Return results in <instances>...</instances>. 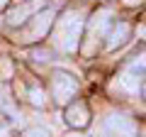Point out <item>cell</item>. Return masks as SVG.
I'll use <instances>...</instances> for the list:
<instances>
[{
  "label": "cell",
  "instance_id": "cell-10",
  "mask_svg": "<svg viewBox=\"0 0 146 137\" xmlns=\"http://www.w3.org/2000/svg\"><path fill=\"white\" fill-rule=\"evenodd\" d=\"M29 103L32 105H36V108H44L46 105V98H44V91L42 88H29Z\"/></svg>",
  "mask_w": 146,
  "mask_h": 137
},
{
  "label": "cell",
  "instance_id": "cell-16",
  "mask_svg": "<svg viewBox=\"0 0 146 137\" xmlns=\"http://www.w3.org/2000/svg\"><path fill=\"white\" fill-rule=\"evenodd\" d=\"M7 5V0H0V10H3V7H5Z\"/></svg>",
  "mask_w": 146,
  "mask_h": 137
},
{
  "label": "cell",
  "instance_id": "cell-19",
  "mask_svg": "<svg viewBox=\"0 0 146 137\" xmlns=\"http://www.w3.org/2000/svg\"><path fill=\"white\" fill-rule=\"evenodd\" d=\"M0 25H3V20H0Z\"/></svg>",
  "mask_w": 146,
  "mask_h": 137
},
{
  "label": "cell",
  "instance_id": "cell-1",
  "mask_svg": "<svg viewBox=\"0 0 146 137\" xmlns=\"http://www.w3.org/2000/svg\"><path fill=\"white\" fill-rule=\"evenodd\" d=\"M80 32H83V20H80L78 12H66V15L58 20L56 32H54V42L61 52L73 54L80 44Z\"/></svg>",
  "mask_w": 146,
  "mask_h": 137
},
{
  "label": "cell",
  "instance_id": "cell-4",
  "mask_svg": "<svg viewBox=\"0 0 146 137\" xmlns=\"http://www.w3.org/2000/svg\"><path fill=\"white\" fill-rule=\"evenodd\" d=\"M105 127L115 137H136V122L129 115H122V113H112L105 120Z\"/></svg>",
  "mask_w": 146,
  "mask_h": 137
},
{
  "label": "cell",
  "instance_id": "cell-20",
  "mask_svg": "<svg viewBox=\"0 0 146 137\" xmlns=\"http://www.w3.org/2000/svg\"><path fill=\"white\" fill-rule=\"evenodd\" d=\"M144 34H146V32H144Z\"/></svg>",
  "mask_w": 146,
  "mask_h": 137
},
{
  "label": "cell",
  "instance_id": "cell-12",
  "mask_svg": "<svg viewBox=\"0 0 146 137\" xmlns=\"http://www.w3.org/2000/svg\"><path fill=\"white\" fill-rule=\"evenodd\" d=\"M25 137H49V130L46 127H29L25 132Z\"/></svg>",
  "mask_w": 146,
  "mask_h": 137
},
{
  "label": "cell",
  "instance_id": "cell-13",
  "mask_svg": "<svg viewBox=\"0 0 146 137\" xmlns=\"http://www.w3.org/2000/svg\"><path fill=\"white\" fill-rule=\"evenodd\" d=\"M7 135H10V127H7V122L0 118V137H7Z\"/></svg>",
  "mask_w": 146,
  "mask_h": 137
},
{
  "label": "cell",
  "instance_id": "cell-5",
  "mask_svg": "<svg viewBox=\"0 0 146 137\" xmlns=\"http://www.w3.org/2000/svg\"><path fill=\"white\" fill-rule=\"evenodd\" d=\"M54 17H56V12H54V10H42V12H36L34 20H32V25H29V34H27L25 42H32V39H42L44 34L51 30Z\"/></svg>",
  "mask_w": 146,
  "mask_h": 137
},
{
  "label": "cell",
  "instance_id": "cell-3",
  "mask_svg": "<svg viewBox=\"0 0 146 137\" xmlns=\"http://www.w3.org/2000/svg\"><path fill=\"white\" fill-rule=\"evenodd\" d=\"M110 25H112V10H98L93 17H90V22H88V39H90V44H85V54L93 52V42H98V39L105 37V32H107Z\"/></svg>",
  "mask_w": 146,
  "mask_h": 137
},
{
  "label": "cell",
  "instance_id": "cell-17",
  "mask_svg": "<svg viewBox=\"0 0 146 137\" xmlns=\"http://www.w3.org/2000/svg\"><path fill=\"white\" fill-rule=\"evenodd\" d=\"M141 137H146V130H144V135H141Z\"/></svg>",
  "mask_w": 146,
  "mask_h": 137
},
{
  "label": "cell",
  "instance_id": "cell-11",
  "mask_svg": "<svg viewBox=\"0 0 146 137\" xmlns=\"http://www.w3.org/2000/svg\"><path fill=\"white\" fill-rule=\"evenodd\" d=\"M129 68H134V71H141V68H146V49H141V52H136L134 56H131Z\"/></svg>",
  "mask_w": 146,
  "mask_h": 137
},
{
  "label": "cell",
  "instance_id": "cell-14",
  "mask_svg": "<svg viewBox=\"0 0 146 137\" xmlns=\"http://www.w3.org/2000/svg\"><path fill=\"white\" fill-rule=\"evenodd\" d=\"M32 56H34V59H42V61H46V56H49V54H46V52H34Z\"/></svg>",
  "mask_w": 146,
  "mask_h": 137
},
{
  "label": "cell",
  "instance_id": "cell-18",
  "mask_svg": "<svg viewBox=\"0 0 146 137\" xmlns=\"http://www.w3.org/2000/svg\"><path fill=\"white\" fill-rule=\"evenodd\" d=\"M144 93H146V86H144Z\"/></svg>",
  "mask_w": 146,
  "mask_h": 137
},
{
  "label": "cell",
  "instance_id": "cell-7",
  "mask_svg": "<svg viewBox=\"0 0 146 137\" xmlns=\"http://www.w3.org/2000/svg\"><path fill=\"white\" fill-rule=\"evenodd\" d=\"M117 83H119V88L124 91V93H129V95H136V93L141 91V71L127 68V71H122V74H119Z\"/></svg>",
  "mask_w": 146,
  "mask_h": 137
},
{
  "label": "cell",
  "instance_id": "cell-15",
  "mask_svg": "<svg viewBox=\"0 0 146 137\" xmlns=\"http://www.w3.org/2000/svg\"><path fill=\"white\" fill-rule=\"evenodd\" d=\"M66 137H85V135H78V132H71V135H66Z\"/></svg>",
  "mask_w": 146,
  "mask_h": 137
},
{
  "label": "cell",
  "instance_id": "cell-8",
  "mask_svg": "<svg viewBox=\"0 0 146 137\" xmlns=\"http://www.w3.org/2000/svg\"><path fill=\"white\" fill-rule=\"evenodd\" d=\"M129 34H131V27L127 25V22H117V25L112 27V32L107 34V49L122 47V44L129 39Z\"/></svg>",
  "mask_w": 146,
  "mask_h": 137
},
{
  "label": "cell",
  "instance_id": "cell-2",
  "mask_svg": "<svg viewBox=\"0 0 146 137\" xmlns=\"http://www.w3.org/2000/svg\"><path fill=\"white\" fill-rule=\"evenodd\" d=\"M51 91H54V100L58 105H66L78 93V81L73 79L71 74H66V71H56L54 81H51Z\"/></svg>",
  "mask_w": 146,
  "mask_h": 137
},
{
  "label": "cell",
  "instance_id": "cell-9",
  "mask_svg": "<svg viewBox=\"0 0 146 137\" xmlns=\"http://www.w3.org/2000/svg\"><path fill=\"white\" fill-rule=\"evenodd\" d=\"M42 3H44V0H36V3H32V5H20V7H15V10L7 15L10 25H15V27L22 25V22H25V17L29 15V12H34V10H39V7H42Z\"/></svg>",
  "mask_w": 146,
  "mask_h": 137
},
{
  "label": "cell",
  "instance_id": "cell-6",
  "mask_svg": "<svg viewBox=\"0 0 146 137\" xmlns=\"http://www.w3.org/2000/svg\"><path fill=\"white\" fill-rule=\"evenodd\" d=\"M66 122H68L71 127H78V130L90 122V110H88V105H85L83 100L68 105V110H66Z\"/></svg>",
  "mask_w": 146,
  "mask_h": 137
}]
</instances>
